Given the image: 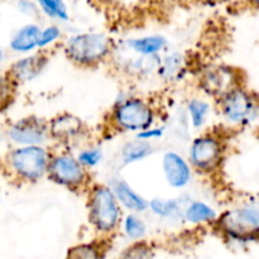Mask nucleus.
Listing matches in <instances>:
<instances>
[{
	"mask_svg": "<svg viewBox=\"0 0 259 259\" xmlns=\"http://www.w3.org/2000/svg\"><path fill=\"white\" fill-rule=\"evenodd\" d=\"M168 62L166 63V66H164V68L162 71H166L168 75H172L174 72H176V71L181 70V66H180V62L179 60H174V58H169V60H167Z\"/></svg>",
	"mask_w": 259,
	"mask_h": 259,
	"instance_id": "obj_28",
	"label": "nucleus"
},
{
	"mask_svg": "<svg viewBox=\"0 0 259 259\" xmlns=\"http://www.w3.org/2000/svg\"><path fill=\"white\" fill-rule=\"evenodd\" d=\"M152 153V146L146 141L131 142L123 148V161L124 163L139 161L148 154Z\"/></svg>",
	"mask_w": 259,
	"mask_h": 259,
	"instance_id": "obj_18",
	"label": "nucleus"
},
{
	"mask_svg": "<svg viewBox=\"0 0 259 259\" xmlns=\"http://www.w3.org/2000/svg\"><path fill=\"white\" fill-rule=\"evenodd\" d=\"M40 28L35 24L24 25L18 30L10 42V47L17 52H28L38 47Z\"/></svg>",
	"mask_w": 259,
	"mask_h": 259,
	"instance_id": "obj_14",
	"label": "nucleus"
},
{
	"mask_svg": "<svg viewBox=\"0 0 259 259\" xmlns=\"http://www.w3.org/2000/svg\"><path fill=\"white\" fill-rule=\"evenodd\" d=\"M162 136V129H147V131L141 132L138 134V139L141 141H148L151 138H158V137Z\"/></svg>",
	"mask_w": 259,
	"mask_h": 259,
	"instance_id": "obj_27",
	"label": "nucleus"
},
{
	"mask_svg": "<svg viewBox=\"0 0 259 259\" xmlns=\"http://www.w3.org/2000/svg\"><path fill=\"white\" fill-rule=\"evenodd\" d=\"M47 169L53 181L65 186H76L85 180L83 167L68 154L55 157L48 163Z\"/></svg>",
	"mask_w": 259,
	"mask_h": 259,
	"instance_id": "obj_7",
	"label": "nucleus"
},
{
	"mask_svg": "<svg viewBox=\"0 0 259 259\" xmlns=\"http://www.w3.org/2000/svg\"><path fill=\"white\" fill-rule=\"evenodd\" d=\"M38 4L42 7L43 12L46 14L51 15L53 18H58L61 20H67L68 19V13L67 9H66L65 3L60 2V0H43V2H39Z\"/></svg>",
	"mask_w": 259,
	"mask_h": 259,
	"instance_id": "obj_20",
	"label": "nucleus"
},
{
	"mask_svg": "<svg viewBox=\"0 0 259 259\" xmlns=\"http://www.w3.org/2000/svg\"><path fill=\"white\" fill-rule=\"evenodd\" d=\"M222 110L228 120L233 123H245L252 120L255 114V106L249 94L242 89H233L223 98Z\"/></svg>",
	"mask_w": 259,
	"mask_h": 259,
	"instance_id": "obj_6",
	"label": "nucleus"
},
{
	"mask_svg": "<svg viewBox=\"0 0 259 259\" xmlns=\"http://www.w3.org/2000/svg\"><path fill=\"white\" fill-rule=\"evenodd\" d=\"M222 157V147L211 137H201L191 147V162L200 169L209 171L218 166Z\"/></svg>",
	"mask_w": 259,
	"mask_h": 259,
	"instance_id": "obj_9",
	"label": "nucleus"
},
{
	"mask_svg": "<svg viewBox=\"0 0 259 259\" xmlns=\"http://www.w3.org/2000/svg\"><path fill=\"white\" fill-rule=\"evenodd\" d=\"M163 171L166 180L171 186L184 187L190 181L191 172L189 164L181 156L174 152H168L163 157Z\"/></svg>",
	"mask_w": 259,
	"mask_h": 259,
	"instance_id": "obj_11",
	"label": "nucleus"
},
{
	"mask_svg": "<svg viewBox=\"0 0 259 259\" xmlns=\"http://www.w3.org/2000/svg\"><path fill=\"white\" fill-rule=\"evenodd\" d=\"M2 61H3V53L2 51H0V63H2Z\"/></svg>",
	"mask_w": 259,
	"mask_h": 259,
	"instance_id": "obj_30",
	"label": "nucleus"
},
{
	"mask_svg": "<svg viewBox=\"0 0 259 259\" xmlns=\"http://www.w3.org/2000/svg\"><path fill=\"white\" fill-rule=\"evenodd\" d=\"M7 94H8L7 78H4L2 75H0V101L7 96Z\"/></svg>",
	"mask_w": 259,
	"mask_h": 259,
	"instance_id": "obj_29",
	"label": "nucleus"
},
{
	"mask_svg": "<svg viewBox=\"0 0 259 259\" xmlns=\"http://www.w3.org/2000/svg\"><path fill=\"white\" fill-rule=\"evenodd\" d=\"M220 225L225 233L235 239H252L258 234V209L255 206H242L230 210L223 215Z\"/></svg>",
	"mask_w": 259,
	"mask_h": 259,
	"instance_id": "obj_4",
	"label": "nucleus"
},
{
	"mask_svg": "<svg viewBox=\"0 0 259 259\" xmlns=\"http://www.w3.org/2000/svg\"><path fill=\"white\" fill-rule=\"evenodd\" d=\"M124 229H125L126 235L132 239H138L142 238L146 233V225L142 222L139 218L134 217V215H129L126 217L125 223H124Z\"/></svg>",
	"mask_w": 259,
	"mask_h": 259,
	"instance_id": "obj_22",
	"label": "nucleus"
},
{
	"mask_svg": "<svg viewBox=\"0 0 259 259\" xmlns=\"http://www.w3.org/2000/svg\"><path fill=\"white\" fill-rule=\"evenodd\" d=\"M9 136L15 143L24 147L38 146L47 137V125L38 118H25L10 128Z\"/></svg>",
	"mask_w": 259,
	"mask_h": 259,
	"instance_id": "obj_8",
	"label": "nucleus"
},
{
	"mask_svg": "<svg viewBox=\"0 0 259 259\" xmlns=\"http://www.w3.org/2000/svg\"><path fill=\"white\" fill-rule=\"evenodd\" d=\"M235 76L232 70L227 67H214L206 71L201 80V86L211 95H227L233 90Z\"/></svg>",
	"mask_w": 259,
	"mask_h": 259,
	"instance_id": "obj_10",
	"label": "nucleus"
},
{
	"mask_svg": "<svg viewBox=\"0 0 259 259\" xmlns=\"http://www.w3.org/2000/svg\"><path fill=\"white\" fill-rule=\"evenodd\" d=\"M82 129V123L71 114H63L53 119L51 123V134L58 139H70L77 136Z\"/></svg>",
	"mask_w": 259,
	"mask_h": 259,
	"instance_id": "obj_13",
	"label": "nucleus"
},
{
	"mask_svg": "<svg viewBox=\"0 0 259 259\" xmlns=\"http://www.w3.org/2000/svg\"><path fill=\"white\" fill-rule=\"evenodd\" d=\"M116 201H120L128 209L134 210V211H143L147 209L148 204L142 196H139L136 191L131 189L129 185H126L124 181H118L114 186L113 191Z\"/></svg>",
	"mask_w": 259,
	"mask_h": 259,
	"instance_id": "obj_15",
	"label": "nucleus"
},
{
	"mask_svg": "<svg viewBox=\"0 0 259 259\" xmlns=\"http://www.w3.org/2000/svg\"><path fill=\"white\" fill-rule=\"evenodd\" d=\"M60 28L55 27V25H51V27H47L46 29L40 30L39 39H38V47H45V46L51 45V43L55 42L60 37Z\"/></svg>",
	"mask_w": 259,
	"mask_h": 259,
	"instance_id": "obj_26",
	"label": "nucleus"
},
{
	"mask_svg": "<svg viewBox=\"0 0 259 259\" xmlns=\"http://www.w3.org/2000/svg\"><path fill=\"white\" fill-rule=\"evenodd\" d=\"M47 63V58L42 55H34L19 60L13 65L10 73L13 78L19 82H25L37 77L38 73L43 70Z\"/></svg>",
	"mask_w": 259,
	"mask_h": 259,
	"instance_id": "obj_12",
	"label": "nucleus"
},
{
	"mask_svg": "<svg viewBox=\"0 0 259 259\" xmlns=\"http://www.w3.org/2000/svg\"><path fill=\"white\" fill-rule=\"evenodd\" d=\"M10 164L19 176L27 180H37L47 171L48 153L38 146L22 147L10 153Z\"/></svg>",
	"mask_w": 259,
	"mask_h": 259,
	"instance_id": "obj_3",
	"label": "nucleus"
},
{
	"mask_svg": "<svg viewBox=\"0 0 259 259\" xmlns=\"http://www.w3.org/2000/svg\"><path fill=\"white\" fill-rule=\"evenodd\" d=\"M166 45V39L159 35H151V37H143L134 39L131 42V47L136 52L141 55L152 56L158 53Z\"/></svg>",
	"mask_w": 259,
	"mask_h": 259,
	"instance_id": "obj_16",
	"label": "nucleus"
},
{
	"mask_svg": "<svg viewBox=\"0 0 259 259\" xmlns=\"http://www.w3.org/2000/svg\"><path fill=\"white\" fill-rule=\"evenodd\" d=\"M187 108H189L190 115H191L192 124L195 126H201L206 119V115L209 114V104L195 99V100L190 101Z\"/></svg>",
	"mask_w": 259,
	"mask_h": 259,
	"instance_id": "obj_19",
	"label": "nucleus"
},
{
	"mask_svg": "<svg viewBox=\"0 0 259 259\" xmlns=\"http://www.w3.org/2000/svg\"><path fill=\"white\" fill-rule=\"evenodd\" d=\"M151 209L161 217H171L179 210V204L175 200L156 199L151 201Z\"/></svg>",
	"mask_w": 259,
	"mask_h": 259,
	"instance_id": "obj_24",
	"label": "nucleus"
},
{
	"mask_svg": "<svg viewBox=\"0 0 259 259\" xmlns=\"http://www.w3.org/2000/svg\"><path fill=\"white\" fill-rule=\"evenodd\" d=\"M120 210L113 191L109 187L98 186L93 191L90 202V219L96 229L110 232L119 223Z\"/></svg>",
	"mask_w": 259,
	"mask_h": 259,
	"instance_id": "obj_2",
	"label": "nucleus"
},
{
	"mask_svg": "<svg viewBox=\"0 0 259 259\" xmlns=\"http://www.w3.org/2000/svg\"><path fill=\"white\" fill-rule=\"evenodd\" d=\"M101 159V152L99 149H86L82 151L78 156L77 162L81 166L86 167H93L98 164Z\"/></svg>",
	"mask_w": 259,
	"mask_h": 259,
	"instance_id": "obj_25",
	"label": "nucleus"
},
{
	"mask_svg": "<svg viewBox=\"0 0 259 259\" xmlns=\"http://www.w3.org/2000/svg\"><path fill=\"white\" fill-rule=\"evenodd\" d=\"M185 217H186L187 222L199 224V223L212 222L217 218V212L209 205L204 204V202H192L187 207Z\"/></svg>",
	"mask_w": 259,
	"mask_h": 259,
	"instance_id": "obj_17",
	"label": "nucleus"
},
{
	"mask_svg": "<svg viewBox=\"0 0 259 259\" xmlns=\"http://www.w3.org/2000/svg\"><path fill=\"white\" fill-rule=\"evenodd\" d=\"M110 51V39L103 33H86L71 38L66 52L75 62L89 65L103 60Z\"/></svg>",
	"mask_w": 259,
	"mask_h": 259,
	"instance_id": "obj_1",
	"label": "nucleus"
},
{
	"mask_svg": "<svg viewBox=\"0 0 259 259\" xmlns=\"http://www.w3.org/2000/svg\"><path fill=\"white\" fill-rule=\"evenodd\" d=\"M67 259H101V254L94 244H81L68 252Z\"/></svg>",
	"mask_w": 259,
	"mask_h": 259,
	"instance_id": "obj_21",
	"label": "nucleus"
},
{
	"mask_svg": "<svg viewBox=\"0 0 259 259\" xmlns=\"http://www.w3.org/2000/svg\"><path fill=\"white\" fill-rule=\"evenodd\" d=\"M120 259H153V252H152L151 247L144 243H137V244L129 247L121 254Z\"/></svg>",
	"mask_w": 259,
	"mask_h": 259,
	"instance_id": "obj_23",
	"label": "nucleus"
},
{
	"mask_svg": "<svg viewBox=\"0 0 259 259\" xmlns=\"http://www.w3.org/2000/svg\"><path fill=\"white\" fill-rule=\"evenodd\" d=\"M115 121L125 131H147L153 121V111L143 100L129 99L115 109Z\"/></svg>",
	"mask_w": 259,
	"mask_h": 259,
	"instance_id": "obj_5",
	"label": "nucleus"
}]
</instances>
